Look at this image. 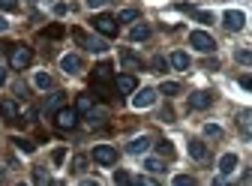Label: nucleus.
I'll use <instances>...</instances> for the list:
<instances>
[{
	"mask_svg": "<svg viewBox=\"0 0 252 186\" xmlns=\"http://www.w3.org/2000/svg\"><path fill=\"white\" fill-rule=\"evenodd\" d=\"M72 36H75L87 51H96V54H99V51H105V48H108V45H105V39H99V36H87L84 30H72Z\"/></svg>",
	"mask_w": 252,
	"mask_h": 186,
	"instance_id": "39448f33",
	"label": "nucleus"
},
{
	"mask_svg": "<svg viewBox=\"0 0 252 186\" xmlns=\"http://www.w3.org/2000/svg\"><path fill=\"white\" fill-rule=\"evenodd\" d=\"M6 30H9V21H6L3 15H0V33H6Z\"/></svg>",
	"mask_w": 252,
	"mask_h": 186,
	"instance_id": "49530a36",
	"label": "nucleus"
},
{
	"mask_svg": "<svg viewBox=\"0 0 252 186\" xmlns=\"http://www.w3.org/2000/svg\"><path fill=\"white\" fill-rule=\"evenodd\" d=\"M189 156L198 159V162H204L207 159V144L201 138H189Z\"/></svg>",
	"mask_w": 252,
	"mask_h": 186,
	"instance_id": "f8f14e48",
	"label": "nucleus"
},
{
	"mask_svg": "<svg viewBox=\"0 0 252 186\" xmlns=\"http://www.w3.org/2000/svg\"><path fill=\"white\" fill-rule=\"evenodd\" d=\"M105 117H108V114H105L102 108H93V111H87V126H90V129H93V126H102V123H105Z\"/></svg>",
	"mask_w": 252,
	"mask_h": 186,
	"instance_id": "412c9836",
	"label": "nucleus"
},
{
	"mask_svg": "<svg viewBox=\"0 0 252 186\" xmlns=\"http://www.w3.org/2000/svg\"><path fill=\"white\" fill-rule=\"evenodd\" d=\"M204 135H207V138H222V126H216V123H207V126H204Z\"/></svg>",
	"mask_w": 252,
	"mask_h": 186,
	"instance_id": "2f4dec72",
	"label": "nucleus"
},
{
	"mask_svg": "<svg viewBox=\"0 0 252 186\" xmlns=\"http://www.w3.org/2000/svg\"><path fill=\"white\" fill-rule=\"evenodd\" d=\"M78 186H102V183H99V180H90V177H84Z\"/></svg>",
	"mask_w": 252,
	"mask_h": 186,
	"instance_id": "c03bdc74",
	"label": "nucleus"
},
{
	"mask_svg": "<svg viewBox=\"0 0 252 186\" xmlns=\"http://www.w3.org/2000/svg\"><path fill=\"white\" fill-rule=\"evenodd\" d=\"M78 111H72V108H60L57 114H54V123H57V129H75L78 126Z\"/></svg>",
	"mask_w": 252,
	"mask_h": 186,
	"instance_id": "20e7f679",
	"label": "nucleus"
},
{
	"mask_svg": "<svg viewBox=\"0 0 252 186\" xmlns=\"http://www.w3.org/2000/svg\"><path fill=\"white\" fill-rule=\"evenodd\" d=\"M0 180H3V171H0Z\"/></svg>",
	"mask_w": 252,
	"mask_h": 186,
	"instance_id": "603ef678",
	"label": "nucleus"
},
{
	"mask_svg": "<svg viewBox=\"0 0 252 186\" xmlns=\"http://www.w3.org/2000/svg\"><path fill=\"white\" fill-rule=\"evenodd\" d=\"M93 27H96L102 36H117V18L114 15H96L93 18Z\"/></svg>",
	"mask_w": 252,
	"mask_h": 186,
	"instance_id": "6e6552de",
	"label": "nucleus"
},
{
	"mask_svg": "<svg viewBox=\"0 0 252 186\" xmlns=\"http://www.w3.org/2000/svg\"><path fill=\"white\" fill-rule=\"evenodd\" d=\"M75 111H78V114L93 111V96H90V93H78V99H75Z\"/></svg>",
	"mask_w": 252,
	"mask_h": 186,
	"instance_id": "6ab92c4d",
	"label": "nucleus"
},
{
	"mask_svg": "<svg viewBox=\"0 0 252 186\" xmlns=\"http://www.w3.org/2000/svg\"><path fill=\"white\" fill-rule=\"evenodd\" d=\"M120 60H123V66H126V69H141V60H138L129 48H123V51H120Z\"/></svg>",
	"mask_w": 252,
	"mask_h": 186,
	"instance_id": "aec40b11",
	"label": "nucleus"
},
{
	"mask_svg": "<svg viewBox=\"0 0 252 186\" xmlns=\"http://www.w3.org/2000/svg\"><path fill=\"white\" fill-rule=\"evenodd\" d=\"M30 60H33V51H30V45L15 42V45L9 48V66H12V69H27Z\"/></svg>",
	"mask_w": 252,
	"mask_h": 186,
	"instance_id": "f257e3e1",
	"label": "nucleus"
},
{
	"mask_svg": "<svg viewBox=\"0 0 252 186\" xmlns=\"http://www.w3.org/2000/svg\"><path fill=\"white\" fill-rule=\"evenodd\" d=\"M93 162H99V165H114V162H117V150L108 147V144H96V147H93Z\"/></svg>",
	"mask_w": 252,
	"mask_h": 186,
	"instance_id": "0eeeda50",
	"label": "nucleus"
},
{
	"mask_svg": "<svg viewBox=\"0 0 252 186\" xmlns=\"http://www.w3.org/2000/svg\"><path fill=\"white\" fill-rule=\"evenodd\" d=\"M156 93L159 90H153V87H141L132 93V108H150L156 102Z\"/></svg>",
	"mask_w": 252,
	"mask_h": 186,
	"instance_id": "423d86ee",
	"label": "nucleus"
},
{
	"mask_svg": "<svg viewBox=\"0 0 252 186\" xmlns=\"http://www.w3.org/2000/svg\"><path fill=\"white\" fill-rule=\"evenodd\" d=\"M240 87H246V90H252V75H240Z\"/></svg>",
	"mask_w": 252,
	"mask_h": 186,
	"instance_id": "79ce46f5",
	"label": "nucleus"
},
{
	"mask_svg": "<svg viewBox=\"0 0 252 186\" xmlns=\"http://www.w3.org/2000/svg\"><path fill=\"white\" fill-rule=\"evenodd\" d=\"M144 168H147L150 174H162V171H165V162L156 159V156H150V159H144Z\"/></svg>",
	"mask_w": 252,
	"mask_h": 186,
	"instance_id": "5701e85b",
	"label": "nucleus"
},
{
	"mask_svg": "<svg viewBox=\"0 0 252 186\" xmlns=\"http://www.w3.org/2000/svg\"><path fill=\"white\" fill-rule=\"evenodd\" d=\"M120 21H138V12L135 9H123V12H117V24Z\"/></svg>",
	"mask_w": 252,
	"mask_h": 186,
	"instance_id": "72a5a7b5",
	"label": "nucleus"
},
{
	"mask_svg": "<svg viewBox=\"0 0 252 186\" xmlns=\"http://www.w3.org/2000/svg\"><path fill=\"white\" fill-rule=\"evenodd\" d=\"M33 84H36L39 90H51V87H54V78H51L48 72H36V75H33Z\"/></svg>",
	"mask_w": 252,
	"mask_h": 186,
	"instance_id": "4be33fe9",
	"label": "nucleus"
},
{
	"mask_svg": "<svg viewBox=\"0 0 252 186\" xmlns=\"http://www.w3.org/2000/svg\"><path fill=\"white\" fill-rule=\"evenodd\" d=\"M150 24H144V21H138V24H132V30H129V39L132 42H144V39H150Z\"/></svg>",
	"mask_w": 252,
	"mask_h": 186,
	"instance_id": "ddd939ff",
	"label": "nucleus"
},
{
	"mask_svg": "<svg viewBox=\"0 0 252 186\" xmlns=\"http://www.w3.org/2000/svg\"><path fill=\"white\" fill-rule=\"evenodd\" d=\"M162 120L171 123V120H174V111H171V108H162Z\"/></svg>",
	"mask_w": 252,
	"mask_h": 186,
	"instance_id": "37998d69",
	"label": "nucleus"
},
{
	"mask_svg": "<svg viewBox=\"0 0 252 186\" xmlns=\"http://www.w3.org/2000/svg\"><path fill=\"white\" fill-rule=\"evenodd\" d=\"M213 186H228V183H225V177H222V174H219V177L213 180Z\"/></svg>",
	"mask_w": 252,
	"mask_h": 186,
	"instance_id": "de8ad7c7",
	"label": "nucleus"
},
{
	"mask_svg": "<svg viewBox=\"0 0 252 186\" xmlns=\"http://www.w3.org/2000/svg\"><path fill=\"white\" fill-rule=\"evenodd\" d=\"M159 93H165V96H177V93H180V84H177V81H165V84L159 87Z\"/></svg>",
	"mask_w": 252,
	"mask_h": 186,
	"instance_id": "c85d7f7f",
	"label": "nucleus"
},
{
	"mask_svg": "<svg viewBox=\"0 0 252 186\" xmlns=\"http://www.w3.org/2000/svg\"><path fill=\"white\" fill-rule=\"evenodd\" d=\"M63 102H66V93H51V96H48V102H45V114H51V111H60V108H63Z\"/></svg>",
	"mask_w": 252,
	"mask_h": 186,
	"instance_id": "a211bd4d",
	"label": "nucleus"
},
{
	"mask_svg": "<svg viewBox=\"0 0 252 186\" xmlns=\"http://www.w3.org/2000/svg\"><path fill=\"white\" fill-rule=\"evenodd\" d=\"M189 45H192L195 51H201V54H213L216 51V39L210 33H204V30H192V33H189Z\"/></svg>",
	"mask_w": 252,
	"mask_h": 186,
	"instance_id": "7ed1b4c3",
	"label": "nucleus"
},
{
	"mask_svg": "<svg viewBox=\"0 0 252 186\" xmlns=\"http://www.w3.org/2000/svg\"><path fill=\"white\" fill-rule=\"evenodd\" d=\"M0 9H18V0H0Z\"/></svg>",
	"mask_w": 252,
	"mask_h": 186,
	"instance_id": "a19ab883",
	"label": "nucleus"
},
{
	"mask_svg": "<svg viewBox=\"0 0 252 186\" xmlns=\"http://www.w3.org/2000/svg\"><path fill=\"white\" fill-rule=\"evenodd\" d=\"M210 102H213V93H207V90L189 93V108H192V111H201V108H207Z\"/></svg>",
	"mask_w": 252,
	"mask_h": 186,
	"instance_id": "9b49d317",
	"label": "nucleus"
},
{
	"mask_svg": "<svg viewBox=\"0 0 252 186\" xmlns=\"http://www.w3.org/2000/svg\"><path fill=\"white\" fill-rule=\"evenodd\" d=\"M114 84H117V90H120V93H135V87H138L135 75H117V78H114Z\"/></svg>",
	"mask_w": 252,
	"mask_h": 186,
	"instance_id": "f3484780",
	"label": "nucleus"
},
{
	"mask_svg": "<svg viewBox=\"0 0 252 186\" xmlns=\"http://www.w3.org/2000/svg\"><path fill=\"white\" fill-rule=\"evenodd\" d=\"M171 186H198V180L189 177V174H177V177L171 180Z\"/></svg>",
	"mask_w": 252,
	"mask_h": 186,
	"instance_id": "cd10ccee",
	"label": "nucleus"
},
{
	"mask_svg": "<svg viewBox=\"0 0 252 186\" xmlns=\"http://www.w3.org/2000/svg\"><path fill=\"white\" fill-rule=\"evenodd\" d=\"M165 66H168V63H165L162 57H156V60H153V69H156V72H165Z\"/></svg>",
	"mask_w": 252,
	"mask_h": 186,
	"instance_id": "ea45409f",
	"label": "nucleus"
},
{
	"mask_svg": "<svg viewBox=\"0 0 252 186\" xmlns=\"http://www.w3.org/2000/svg\"><path fill=\"white\" fill-rule=\"evenodd\" d=\"M189 15H192L198 24H213V15L210 12H201V9H192V12H189Z\"/></svg>",
	"mask_w": 252,
	"mask_h": 186,
	"instance_id": "c756f323",
	"label": "nucleus"
},
{
	"mask_svg": "<svg viewBox=\"0 0 252 186\" xmlns=\"http://www.w3.org/2000/svg\"><path fill=\"white\" fill-rule=\"evenodd\" d=\"M156 150H159L162 156H168V159L174 156V144H171V141H159V144H156Z\"/></svg>",
	"mask_w": 252,
	"mask_h": 186,
	"instance_id": "473e14b6",
	"label": "nucleus"
},
{
	"mask_svg": "<svg viewBox=\"0 0 252 186\" xmlns=\"http://www.w3.org/2000/svg\"><path fill=\"white\" fill-rule=\"evenodd\" d=\"M237 156H234V153H225V156L222 159H219V174H222V177H228V174H234L237 171Z\"/></svg>",
	"mask_w": 252,
	"mask_h": 186,
	"instance_id": "4468645a",
	"label": "nucleus"
},
{
	"mask_svg": "<svg viewBox=\"0 0 252 186\" xmlns=\"http://www.w3.org/2000/svg\"><path fill=\"white\" fill-rule=\"evenodd\" d=\"M6 45H9V42H0V51H3V48H6Z\"/></svg>",
	"mask_w": 252,
	"mask_h": 186,
	"instance_id": "8fccbe9b",
	"label": "nucleus"
},
{
	"mask_svg": "<svg viewBox=\"0 0 252 186\" xmlns=\"http://www.w3.org/2000/svg\"><path fill=\"white\" fill-rule=\"evenodd\" d=\"M168 66H174L177 72H186V69H189V54H186V51H171Z\"/></svg>",
	"mask_w": 252,
	"mask_h": 186,
	"instance_id": "dca6fc26",
	"label": "nucleus"
},
{
	"mask_svg": "<svg viewBox=\"0 0 252 186\" xmlns=\"http://www.w3.org/2000/svg\"><path fill=\"white\" fill-rule=\"evenodd\" d=\"M222 24L231 30V33H237V30H243V24H246V15H243L240 9H228V12L222 15Z\"/></svg>",
	"mask_w": 252,
	"mask_h": 186,
	"instance_id": "1a4fd4ad",
	"label": "nucleus"
},
{
	"mask_svg": "<svg viewBox=\"0 0 252 186\" xmlns=\"http://www.w3.org/2000/svg\"><path fill=\"white\" fill-rule=\"evenodd\" d=\"M150 144H153V138H150V135H138V138H132L129 144H126V150H129V153H147V150H150Z\"/></svg>",
	"mask_w": 252,
	"mask_h": 186,
	"instance_id": "2eb2a0df",
	"label": "nucleus"
},
{
	"mask_svg": "<svg viewBox=\"0 0 252 186\" xmlns=\"http://www.w3.org/2000/svg\"><path fill=\"white\" fill-rule=\"evenodd\" d=\"M51 159H54V162H57V165H60V162H63V159H66V150H63V147H57V150H54V153H51Z\"/></svg>",
	"mask_w": 252,
	"mask_h": 186,
	"instance_id": "e433bc0d",
	"label": "nucleus"
},
{
	"mask_svg": "<svg viewBox=\"0 0 252 186\" xmlns=\"http://www.w3.org/2000/svg\"><path fill=\"white\" fill-rule=\"evenodd\" d=\"M234 60H237V63H243V66H252V51L249 48H240V51H234Z\"/></svg>",
	"mask_w": 252,
	"mask_h": 186,
	"instance_id": "bb28decb",
	"label": "nucleus"
},
{
	"mask_svg": "<svg viewBox=\"0 0 252 186\" xmlns=\"http://www.w3.org/2000/svg\"><path fill=\"white\" fill-rule=\"evenodd\" d=\"M84 3H87L90 9H102V6L108 3V0H84Z\"/></svg>",
	"mask_w": 252,
	"mask_h": 186,
	"instance_id": "58836bf2",
	"label": "nucleus"
},
{
	"mask_svg": "<svg viewBox=\"0 0 252 186\" xmlns=\"http://www.w3.org/2000/svg\"><path fill=\"white\" fill-rule=\"evenodd\" d=\"M15 147L24 150V153H33V150H36V144L30 141V138H15Z\"/></svg>",
	"mask_w": 252,
	"mask_h": 186,
	"instance_id": "7c9ffc66",
	"label": "nucleus"
},
{
	"mask_svg": "<svg viewBox=\"0 0 252 186\" xmlns=\"http://www.w3.org/2000/svg\"><path fill=\"white\" fill-rule=\"evenodd\" d=\"M45 36H51V39H57V36H63V27H60V24H51V27L45 30Z\"/></svg>",
	"mask_w": 252,
	"mask_h": 186,
	"instance_id": "f704fd0d",
	"label": "nucleus"
},
{
	"mask_svg": "<svg viewBox=\"0 0 252 186\" xmlns=\"http://www.w3.org/2000/svg\"><path fill=\"white\" fill-rule=\"evenodd\" d=\"M132 183H135V177L129 171H114V186H132Z\"/></svg>",
	"mask_w": 252,
	"mask_h": 186,
	"instance_id": "b1692460",
	"label": "nucleus"
},
{
	"mask_svg": "<svg viewBox=\"0 0 252 186\" xmlns=\"http://www.w3.org/2000/svg\"><path fill=\"white\" fill-rule=\"evenodd\" d=\"M15 186H27V183H15Z\"/></svg>",
	"mask_w": 252,
	"mask_h": 186,
	"instance_id": "3c124183",
	"label": "nucleus"
},
{
	"mask_svg": "<svg viewBox=\"0 0 252 186\" xmlns=\"http://www.w3.org/2000/svg\"><path fill=\"white\" fill-rule=\"evenodd\" d=\"M81 66H84V63H81L78 54H63V57H60V69L66 72V75H78Z\"/></svg>",
	"mask_w": 252,
	"mask_h": 186,
	"instance_id": "9d476101",
	"label": "nucleus"
},
{
	"mask_svg": "<svg viewBox=\"0 0 252 186\" xmlns=\"http://www.w3.org/2000/svg\"><path fill=\"white\" fill-rule=\"evenodd\" d=\"M33 183H36V186H51L48 171H45V168H33Z\"/></svg>",
	"mask_w": 252,
	"mask_h": 186,
	"instance_id": "a878e982",
	"label": "nucleus"
},
{
	"mask_svg": "<svg viewBox=\"0 0 252 186\" xmlns=\"http://www.w3.org/2000/svg\"><path fill=\"white\" fill-rule=\"evenodd\" d=\"M0 84H6V69H0Z\"/></svg>",
	"mask_w": 252,
	"mask_h": 186,
	"instance_id": "09e8293b",
	"label": "nucleus"
},
{
	"mask_svg": "<svg viewBox=\"0 0 252 186\" xmlns=\"http://www.w3.org/2000/svg\"><path fill=\"white\" fill-rule=\"evenodd\" d=\"M84 168H87V159H84V156H75V162H72V171H78V174H81Z\"/></svg>",
	"mask_w": 252,
	"mask_h": 186,
	"instance_id": "c9c22d12",
	"label": "nucleus"
},
{
	"mask_svg": "<svg viewBox=\"0 0 252 186\" xmlns=\"http://www.w3.org/2000/svg\"><path fill=\"white\" fill-rule=\"evenodd\" d=\"M0 111L6 114V120H15V117H18V105H15V102H9V99L0 102Z\"/></svg>",
	"mask_w": 252,
	"mask_h": 186,
	"instance_id": "393cba45",
	"label": "nucleus"
},
{
	"mask_svg": "<svg viewBox=\"0 0 252 186\" xmlns=\"http://www.w3.org/2000/svg\"><path fill=\"white\" fill-rule=\"evenodd\" d=\"M135 186H159L153 177H135Z\"/></svg>",
	"mask_w": 252,
	"mask_h": 186,
	"instance_id": "4c0bfd02",
	"label": "nucleus"
},
{
	"mask_svg": "<svg viewBox=\"0 0 252 186\" xmlns=\"http://www.w3.org/2000/svg\"><path fill=\"white\" fill-rule=\"evenodd\" d=\"M111 78H114L111 63H96V66H93V87H96L99 96H108V93H105V84H108Z\"/></svg>",
	"mask_w": 252,
	"mask_h": 186,
	"instance_id": "f03ea898",
	"label": "nucleus"
},
{
	"mask_svg": "<svg viewBox=\"0 0 252 186\" xmlns=\"http://www.w3.org/2000/svg\"><path fill=\"white\" fill-rule=\"evenodd\" d=\"M240 123H252V111H240Z\"/></svg>",
	"mask_w": 252,
	"mask_h": 186,
	"instance_id": "a18cd8bd",
	"label": "nucleus"
}]
</instances>
